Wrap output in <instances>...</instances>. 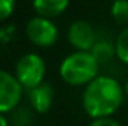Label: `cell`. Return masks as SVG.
<instances>
[{
	"label": "cell",
	"mask_w": 128,
	"mask_h": 126,
	"mask_svg": "<svg viewBox=\"0 0 128 126\" xmlns=\"http://www.w3.org/2000/svg\"><path fill=\"white\" fill-rule=\"evenodd\" d=\"M124 86L110 76H98L85 86L82 94V108L94 120L112 117L122 105Z\"/></svg>",
	"instance_id": "obj_1"
},
{
	"label": "cell",
	"mask_w": 128,
	"mask_h": 126,
	"mask_svg": "<svg viewBox=\"0 0 128 126\" xmlns=\"http://www.w3.org/2000/svg\"><path fill=\"white\" fill-rule=\"evenodd\" d=\"M100 64L91 52L74 51L64 58L58 73L64 83L70 86H86L98 77Z\"/></svg>",
	"instance_id": "obj_2"
},
{
	"label": "cell",
	"mask_w": 128,
	"mask_h": 126,
	"mask_svg": "<svg viewBox=\"0 0 128 126\" xmlns=\"http://www.w3.org/2000/svg\"><path fill=\"white\" fill-rule=\"evenodd\" d=\"M14 74L21 83V86L30 91L45 82V74H46L45 60L36 52L24 54L15 64Z\"/></svg>",
	"instance_id": "obj_3"
},
{
	"label": "cell",
	"mask_w": 128,
	"mask_h": 126,
	"mask_svg": "<svg viewBox=\"0 0 128 126\" xmlns=\"http://www.w3.org/2000/svg\"><path fill=\"white\" fill-rule=\"evenodd\" d=\"M26 34L33 45L39 48H51L58 40V28L52 19L43 16H33L26 25Z\"/></svg>",
	"instance_id": "obj_4"
},
{
	"label": "cell",
	"mask_w": 128,
	"mask_h": 126,
	"mask_svg": "<svg viewBox=\"0 0 128 126\" xmlns=\"http://www.w3.org/2000/svg\"><path fill=\"white\" fill-rule=\"evenodd\" d=\"M24 88L15 74L0 68V113H12L21 102Z\"/></svg>",
	"instance_id": "obj_5"
},
{
	"label": "cell",
	"mask_w": 128,
	"mask_h": 126,
	"mask_svg": "<svg viewBox=\"0 0 128 126\" xmlns=\"http://www.w3.org/2000/svg\"><path fill=\"white\" fill-rule=\"evenodd\" d=\"M67 40L68 43L80 52H91L96 45V31L92 25L86 21H74L70 24L67 30Z\"/></svg>",
	"instance_id": "obj_6"
},
{
	"label": "cell",
	"mask_w": 128,
	"mask_h": 126,
	"mask_svg": "<svg viewBox=\"0 0 128 126\" xmlns=\"http://www.w3.org/2000/svg\"><path fill=\"white\" fill-rule=\"evenodd\" d=\"M28 102L33 111L45 114L51 110L54 104V89L48 82L40 83L39 86L28 91Z\"/></svg>",
	"instance_id": "obj_7"
},
{
	"label": "cell",
	"mask_w": 128,
	"mask_h": 126,
	"mask_svg": "<svg viewBox=\"0 0 128 126\" xmlns=\"http://www.w3.org/2000/svg\"><path fill=\"white\" fill-rule=\"evenodd\" d=\"M70 4V0H33V9L37 16L43 18H55L64 13Z\"/></svg>",
	"instance_id": "obj_8"
},
{
	"label": "cell",
	"mask_w": 128,
	"mask_h": 126,
	"mask_svg": "<svg viewBox=\"0 0 128 126\" xmlns=\"http://www.w3.org/2000/svg\"><path fill=\"white\" fill-rule=\"evenodd\" d=\"M91 54L96 57V60L98 61V64L107 63V61H110L113 57H116L115 45H112V43L107 42V40H98V42H96L94 48L91 49Z\"/></svg>",
	"instance_id": "obj_9"
},
{
	"label": "cell",
	"mask_w": 128,
	"mask_h": 126,
	"mask_svg": "<svg viewBox=\"0 0 128 126\" xmlns=\"http://www.w3.org/2000/svg\"><path fill=\"white\" fill-rule=\"evenodd\" d=\"M115 52H116V58L122 64L128 65V27L118 34L115 40Z\"/></svg>",
	"instance_id": "obj_10"
},
{
	"label": "cell",
	"mask_w": 128,
	"mask_h": 126,
	"mask_svg": "<svg viewBox=\"0 0 128 126\" xmlns=\"http://www.w3.org/2000/svg\"><path fill=\"white\" fill-rule=\"evenodd\" d=\"M110 15L118 24L128 22V0H113L110 6Z\"/></svg>",
	"instance_id": "obj_11"
},
{
	"label": "cell",
	"mask_w": 128,
	"mask_h": 126,
	"mask_svg": "<svg viewBox=\"0 0 128 126\" xmlns=\"http://www.w3.org/2000/svg\"><path fill=\"white\" fill-rule=\"evenodd\" d=\"M12 126H28L30 120L33 119L32 116V111L26 107H16L12 113Z\"/></svg>",
	"instance_id": "obj_12"
},
{
	"label": "cell",
	"mask_w": 128,
	"mask_h": 126,
	"mask_svg": "<svg viewBox=\"0 0 128 126\" xmlns=\"http://www.w3.org/2000/svg\"><path fill=\"white\" fill-rule=\"evenodd\" d=\"M16 0H0V22L12 16Z\"/></svg>",
	"instance_id": "obj_13"
},
{
	"label": "cell",
	"mask_w": 128,
	"mask_h": 126,
	"mask_svg": "<svg viewBox=\"0 0 128 126\" xmlns=\"http://www.w3.org/2000/svg\"><path fill=\"white\" fill-rule=\"evenodd\" d=\"M90 126H121V123L118 120H115L113 117H101V119L91 120Z\"/></svg>",
	"instance_id": "obj_14"
},
{
	"label": "cell",
	"mask_w": 128,
	"mask_h": 126,
	"mask_svg": "<svg viewBox=\"0 0 128 126\" xmlns=\"http://www.w3.org/2000/svg\"><path fill=\"white\" fill-rule=\"evenodd\" d=\"M0 126H9V122L6 119V116L2 114V113H0Z\"/></svg>",
	"instance_id": "obj_15"
},
{
	"label": "cell",
	"mask_w": 128,
	"mask_h": 126,
	"mask_svg": "<svg viewBox=\"0 0 128 126\" xmlns=\"http://www.w3.org/2000/svg\"><path fill=\"white\" fill-rule=\"evenodd\" d=\"M124 91H125V95L128 96V80L125 82V85H124Z\"/></svg>",
	"instance_id": "obj_16"
}]
</instances>
